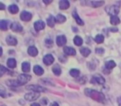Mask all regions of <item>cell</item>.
<instances>
[{
    "mask_svg": "<svg viewBox=\"0 0 121 106\" xmlns=\"http://www.w3.org/2000/svg\"><path fill=\"white\" fill-rule=\"evenodd\" d=\"M33 71L35 73V75H37V76H42L44 73V70L40 66H35Z\"/></svg>",
    "mask_w": 121,
    "mask_h": 106,
    "instance_id": "cell-17",
    "label": "cell"
},
{
    "mask_svg": "<svg viewBox=\"0 0 121 106\" xmlns=\"http://www.w3.org/2000/svg\"><path fill=\"white\" fill-rule=\"evenodd\" d=\"M85 94L88 97H91V99L96 100L100 103H105V97L102 93L96 91V90H90V89H86L85 90Z\"/></svg>",
    "mask_w": 121,
    "mask_h": 106,
    "instance_id": "cell-1",
    "label": "cell"
},
{
    "mask_svg": "<svg viewBox=\"0 0 121 106\" xmlns=\"http://www.w3.org/2000/svg\"><path fill=\"white\" fill-rule=\"evenodd\" d=\"M11 29L13 31V32H22V27L20 23H13L11 24Z\"/></svg>",
    "mask_w": 121,
    "mask_h": 106,
    "instance_id": "cell-11",
    "label": "cell"
},
{
    "mask_svg": "<svg viewBox=\"0 0 121 106\" xmlns=\"http://www.w3.org/2000/svg\"><path fill=\"white\" fill-rule=\"evenodd\" d=\"M96 52L97 54H103L104 53V49L102 48H97L96 50Z\"/></svg>",
    "mask_w": 121,
    "mask_h": 106,
    "instance_id": "cell-34",
    "label": "cell"
},
{
    "mask_svg": "<svg viewBox=\"0 0 121 106\" xmlns=\"http://www.w3.org/2000/svg\"><path fill=\"white\" fill-rule=\"evenodd\" d=\"M91 80H91L92 83H97V84H99V85H102V84H104L105 81V79H104L100 75H98V74L95 75Z\"/></svg>",
    "mask_w": 121,
    "mask_h": 106,
    "instance_id": "cell-6",
    "label": "cell"
},
{
    "mask_svg": "<svg viewBox=\"0 0 121 106\" xmlns=\"http://www.w3.org/2000/svg\"></svg>",
    "mask_w": 121,
    "mask_h": 106,
    "instance_id": "cell-42",
    "label": "cell"
},
{
    "mask_svg": "<svg viewBox=\"0 0 121 106\" xmlns=\"http://www.w3.org/2000/svg\"><path fill=\"white\" fill-rule=\"evenodd\" d=\"M0 96L2 97L6 96V90L3 86H1V85H0Z\"/></svg>",
    "mask_w": 121,
    "mask_h": 106,
    "instance_id": "cell-33",
    "label": "cell"
},
{
    "mask_svg": "<svg viewBox=\"0 0 121 106\" xmlns=\"http://www.w3.org/2000/svg\"><path fill=\"white\" fill-rule=\"evenodd\" d=\"M30 106H40V105H39V104H37V103H33Z\"/></svg>",
    "mask_w": 121,
    "mask_h": 106,
    "instance_id": "cell-37",
    "label": "cell"
},
{
    "mask_svg": "<svg viewBox=\"0 0 121 106\" xmlns=\"http://www.w3.org/2000/svg\"><path fill=\"white\" fill-rule=\"evenodd\" d=\"M5 9V5L3 3H0V10H4Z\"/></svg>",
    "mask_w": 121,
    "mask_h": 106,
    "instance_id": "cell-35",
    "label": "cell"
},
{
    "mask_svg": "<svg viewBox=\"0 0 121 106\" xmlns=\"http://www.w3.org/2000/svg\"><path fill=\"white\" fill-rule=\"evenodd\" d=\"M2 54H3V49H2L1 47H0V56H2Z\"/></svg>",
    "mask_w": 121,
    "mask_h": 106,
    "instance_id": "cell-41",
    "label": "cell"
},
{
    "mask_svg": "<svg viewBox=\"0 0 121 106\" xmlns=\"http://www.w3.org/2000/svg\"><path fill=\"white\" fill-rule=\"evenodd\" d=\"M26 90H30L33 92H37V93H40V92H43L46 90L45 88H43V87L39 86V85H28V86L26 87Z\"/></svg>",
    "mask_w": 121,
    "mask_h": 106,
    "instance_id": "cell-5",
    "label": "cell"
},
{
    "mask_svg": "<svg viewBox=\"0 0 121 106\" xmlns=\"http://www.w3.org/2000/svg\"><path fill=\"white\" fill-rule=\"evenodd\" d=\"M40 93H37V92H32V93H28L25 95V99L28 101H33L35 100L40 97Z\"/></svg>",
    "mask_w": 121,
    "mask_h": 106,
    "instance_id": "cell-4",
    "label": "cell"
},
{
    "mask_svg": "<svg viewBox=\"0 0 121 106\" xmlns=\"http://www.w3.org/2000/svg\"><path fill=\"white\" fill-rule=\"evenodd\" d=\"M69 6H70V4H69V2L67 1V0H61L60 2H59V8L60 9H67V8H69Z\"/></svg>",
    "mask_w": 121,
    "mask_h": 106,
    "instance_id": "cell-14",
    "label": "cell"
},
{
    "mask_svg": "<svg viewBox=\"0 0 121 106\" xmlns=\"http://www.w3.org/2000/svg\"><path fill=\"white\" fill-rule=\"evenodd\" d=\"M52 71L55 76H59V75L61 74V68L59 65H55V66H54Z\"/></svg>",
    "mask_w": 121,
    "mask_h": 106,
    "instance_id": "cell-24",
    "label": "cell"
},
{
    "mask_svg": "<svg viewBox=\"0 0 121 106\" xmlns=\"http://www.w3.org/2000/svg\"><path fill=\"white\" fill-rule=\"evenodd\" d=\"M22 69L23 72H29L30 70V66L28 62H23L22 65Z\"/></svg>",
    "mask_w": 121,
    "mask_h": 106,
    "instance_id": "cell-22",
    "label": "cell"
},
{
    "mask_svg": "<svg viewBox=\"0 0 121 106\" xmlns=\"http://www.w3.org/2000/svg\"><path fill=\"white\" fill-rule=\"evenodd\" d=\"M55 19H56V22H58L59 23H63L66 21V18L62 14H58Z\"/></svg>",
    "mask_w": 121,
    "mask_h": 106,
    "instance_id": "cell-26",
    "label": "cell"
},
{
    "mask_svg": "<svg viewBox=\"0 0 121 106\" xmlns=\"http://www.w3.org/2000/svg\"><path fill=\"white\" fill-rule=\"evenodd\" d=\"M45 23H44L43 21H41V20H39V21L35 22V23H34V27H35V29L37 31V32L44 29L45 28Z\"/></svg>",
    "mask_w": 121,
    "mask_h": 106,
    "instance_id": "cell-10",
    "label": "cell"
},
{
    "mask_svg": "<svg viewBox=\"0 0 121 106\" xmlns=\"http://www.w3.org/2000/svg\"><path fill=\"white\" fill-rule=\"evenodd\" d=\"M91 4V6L94 7V8H98V7H100L101 5H103L104 2L103 1H93V2H91L90 3Z\"/></svg>",
    "mask_w": 121,
    "mask_h": 106,
    "instance_id": "cell-30",
    "label": "cell"
},
{
    "mask_svg": "<svg viewBox=\"0 0 121 106\" xmlns=\"http://www.w3.org/2000/svg\"><path fill=\"white\" fill-rule=\"evenodd\" d=\"M66 42H67V39H66V37L64 36H59L56 38V43H57V45L59 47L64 46L66 44Z\"/></svg>",
    "mask_w": 121,
    "mask_h": 106,
    "instance_id": "cell-7",
    "label": "cell"
},
{
    "mask_svg": "<svg viewBox=\"0 0 121 106\" xmlns=\"http://www.w3.org/2000/svg\"><path fill=\"white\" fill-rule=\"evenodd\" d=\"M7 64H8V67L13 69V68H15V67H16V66H17L16 60L13 59V58H10V59L8 60V62H7Z\"/></svg>",
    "mask_w": 121,
    "mask_h": 106,
    "instance_id": "cell-18",
    "label": "cell"
},
{
    "mask_svg": "<svg viewBox=\"0 0 121 106\" xmlns=\"http://www.w3.org/2000/svg\"><path fill=\"white\" fill-rule=\"evenodd\" d=\"M54 57H53V56H52V55H50V54L46 55V56H45V57H44V59H43L44 63H45L46 66H49V65H51L53 62H54Z\"/></svg>",
    "mask_w": 121,
    "mask_h": 106,
    "instance_id": "cell-9",
    "label": "cell"
},
{
    "mask_svg": "<svg viewBox=\"0 0 121 106\" xmlns=\"http://www.w3.org/2000/svg\"><path fill=\"white\" fill-rule=\"evenodd\" d=\"M73 17L75 18V20H76L77 23H78V25H81V26H82V25L84 24L83 21L81 19V18H79V16L78 15V13H77V12H76V11H73Z\"/></svg>",
    "mask_w": 121,
    "mask_h": 106,
    "instance_id": "cell-16",
    "label": "cell"
},
{
    "mask_svg": "<svg viewBox=\"0 0 121 106\" xmlns=\"http://www.w3.org/2000/svg\"><path fill=\"white\" fill-rule=\"evenodd\" d=\"M8 10H9V12L11 13L15 14V13H17L19 11V8H18V7L17 6V5H10V6L8 7Z\"/></svg>",
    "mask_w": 121,
    "mask_h": 106,
    "instance_id": "cell-21",
    "label": "cell"
},
{
    "mask_svg": "<svg viewBox=\"0 0 121 106\" xmlns=\"http://www.w3.org/2000/svg\"><path fill=\"white\" fill-rule=\"evenodd\" d=\"M51 2H52V1H45V0H44V3H46V4H48V3H51Z\"/></svg>",
    "mask_w": 121,
    "mask_h": 106,
    "instance_id": "cell-39",
    "label": "cell"
},
{
    "mask_svg": "<svg viewBox=\"0 0 121 106\" xmlns=\"http://www.w3.org/2000/svg\"><path fill=\"white\" fill-rule=\"evenodd\" d=\"M120 23V20L117 16L110 17V23H111L112 25H118Z\"/></svg>",
    "mask_w": 121,
    "mask_h": 106,
    "instance_id": "cell-20",
    "label": "cell"
},
{
    "mask_svg": "<svg viewBox=\"0 0 121 106\" xmlns=\"http://www.w3.org/2000/svg\"><path fill=\"white\" fill-rule=\"evenodd\" d=\"M64 52L66 55H68V56H74V55H76V51H75L73 47H65L64 48Z\"/></svg>",
    "mask_w": 121,
    "mask_h": 106,
    "instance_id": "cell-13",
    "label": "cell"
},
{
    "mask_svg": "<svg viewBox=\"0 0 121 106\" xmlns=\"http://www.w3.org/2000/svg\"><path fill=\"white\" fill-rule=\"evenodd\" d=\"M0 29L3 31H6L8 29V21L0 20Z\"/></svg>",
    "mask_w": 121,
    "mask_h": 106,
    "instance_id": "cell-25",
    "label": "cell"
},
{
    "mask_svg": "<svg viewBox=\"0 0 121 106\" xmlns=\"http://www.w3.org/2000/svg\"><path fill=\"white\" fill-rule=\"evenodd\" d=\"M111 31H112V32H117V31H118V29H117V28H112Z\"/></svg>",
    "mask_w": 121,
    "mask_h": 106,
    "instance_id": "cell-40",
    "label": "cell"
},
{
    "mask_svg": "<svg viewBox=\"0 0 121 106\" xmlns=\"http://www.w3.org/2000/svg\"><path fill=\"white\" fill-rule=\"evenodd\" d=\"M73 42H74V44L76 46H81L82 44L83 41L81 37H78V36H77V37H75L74 39H73Z\"/></svg>",
    "mask_w": 121,
    "mask_h": 106,
    "instance_id": "cell-28",
    "label": "cell"
},
{
    "mask_svg": "<svg viewBox=\"0 0 121 106\" xmlns=\"http://www.w3.org/2000/svg\"><path fill=\"white\" fill-rule=\"evenodd\" d=\"M115 66H116V64H115V62L114 61H108V62L105 63V67L107 68V69H113L114 67H115Z\"/></svg>",
    "mask_w": 121,
    "mask_h": 106,
    "instance_id": "cell-29",
    "label": "cell"
},
{
    "mask_svg": "<svg viewBox=\"0 0 121 106\" xmlns=\"http://www.w3.org/2000/svg\"><path fill=\"white\" fill-rule=\"evenodd\" d=\"M50 106H59V105H58L57 103H56V102H54V103H53V104H51L50 105Z\"/></svg>",
    "mask_w": 121,
    "mask_h": 106,
    "instance_id": "cell-36",
    "label": "cell"
},
{
    "mask_svg": "<svg viewBox=\"0 0 121 106\" xmlns=\"http://www.w3.org/2000/svg\"><path fill=\"white\" fill-rule=\"evenodd\" d=\"M31 18H32V14L30 13H29V12L23 11L21 13V19L23 20V21L28 22L31 19Z\"/></svg>",
    "mask_w": 121,
    "mask_h": 106,
    "instance_id": "cell-8",
    "label": "cell"
},
{
    "mask_svg": "<svg viewBox=\"0 0 121 106\" xmlns=\"http://www.w3.org/2000/svg\"><path fill=\"white\" fill-rule=\"evenodd\" d=\"M55 22H56V19L54 18V17L49 16L48 18V19H47V24H48L49 27H53L54 26V24H55Z\"/></svg>",
    "mask_w": 121,
    "mask_h": 106,
    "instance_id": "cell-23",
    "label": "cell"
},
{
    "mask_svg": "<svg viewBox=\"0 0 121 106\" xmlns=\"http://www.w3.org/2000/svg\"><path fill=\"white\" fill-rule=\"evenodd\" d=\"M80 74V71L77 69H72L70 71V75L73 76V77H78Z\"/></svg>",
    "mask_w": 121,
    "mask_h": 106,
    "instance_id": "cell-32",
    "label": "cell"
},
{
    "mask_svg": "<svg viewBox=\"0 0 121 106\" xmlns=\"http://www.w3.org/2000/svg\"><path fill=\"white\" fill-rule=\"evenodd\" d=\"M80 52H81V54L84 57H86V56H88L90 55L91 51H90V49H88L87 47H82V48L80 49Z\"/></svg>",
    "mask_w": 121,
    "mask_h": 106,
    "instance_id": "cell-19",
    "label": "cell"
},
{
    "mask_svg": "<svg viewBox=\"0 0 121 106\" xmlns=\"http://www.w3.org/2000/svg\"><path fill=\"white\" fill-rule=\"evenodd\" d=\"M30 79H31V76H28V75H26V74H22L18 76L17 82L19 83L20 85H25V84H26Z\"/></svg>",
    "mask_w": 121,
    "mask_h": 106,
    "instance_id": "cell-3",
    "label": "cell"
},
{
    "mask_svg": "<svg viewBox=\"0 0 121 106\" xmlns=\"http://www.w3.org/2000/svg\"><path fill=\"white\" fill-rule=\"evenodd\" d=\"M6 84L8 86H19V83L17 82V80H9L6 82Z\"/></svg>",
    "mask_w": 121,
    "mask_h": 106,
    "instance_id": "cell-27",
    "label": "cell"
},
{
    "mask_svg": "<svg viewBox=\"0 0 121 106\" xmlns=\"http://www.w3.org/2000/svg\"><path fill=\"white\" fill-rule=\"evenodd\" d=\"M28 53L30 56H35L38 55V50H37V48L35 47H30L28 48Z\"/></svg>",
    "mask_w": 121,
    "mask_h": 106,
    "instance_id": "cell-15",
    "label": "cell"
},
{
    "mask_svg": "<svg viewBox=\"0 0 121 106\" xmlns=\"http://www.w3.org/2000/svg\"><path fill=\"white\" fill-rule=\"evenodd\" d=\"M118 103L121 106V98H118Z\"/></svg>",
    "mask_w": 121,
    "mask_h": 106,
    "instance_id": "cell-38",
    "label": "cell"
},
{
    "mask_svg": "<svg viewBox=\"0 0 121 106\" xmlns=\"http://www.w3.org/2000/svg\"><path fill=\"white\" fill-rule=\"evenodd\" d=\"M105 11L107 12V13L111 16H116L119 13H120V8L118 6L115 5H112V6H109L105 8Z\"/></svg>",
    "mask_w": 121,
    "mask_h": 106,
    "instance_id": "cell-2",
    "label": "cell"
},
{
    "mask_svg": "<svg viewBox=\"0 0 121 106\" xmlns=\"http://www.w3.org/2000/svg\"><path fill=\"white\" fill-rule=\"evenodd\" d=\"M95 42L98 44L102 43V42H104V37L102 35H100V34H99V35H97L96 37H95Z\"/></svg>",
    "mask_w": 121,
    "mask_h": 106,
    "instance_id": "cell-31",
    "label": "cell"
},
{
    "mask_svg": "<svg viewBox=\"0 0 121 106\" xmlns=\"http://www.w3.org/2000/svg\"><path fill=\"white\" fill-rule=\"evenodd\" d=\"M6 41H7V43L10 46H16L17 44V40L14 37H13V36H8L7 37Z\"/></svg>",
    "mask_w": 121,
    "mask_h": 106,
    "instance_id": "cell-12",
    "label": "cell"
}]
</instances>
